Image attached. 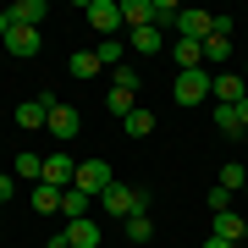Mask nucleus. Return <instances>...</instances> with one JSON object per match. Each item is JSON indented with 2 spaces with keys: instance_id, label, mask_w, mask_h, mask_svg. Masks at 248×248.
Listing matches in <instances>:
<instances>
[{
  "instance_id": "nucleus-1",
  "label": "nucleus",
  "mask_w": 248,
  "mask_h": 248,
  "mask_svg": "<svg viewBox=\"0 0 248 248\" xmlns=\"http://www.w3.org/2000/svg\"><path fill=\"white\" fill-rule=\"evenodd\" d=\"M99 210H105L110 221H127V215H149V193H143V187H127V182H110L105 193H99Z\"/></svg>"
},
{
  "instance_id": "nucleus-2",
  "label": "nucleus",
  "mask_w": 248,
  "mask_h": 248,
  "mask_svg": "<svg viewBox=\"0 0 248 248\" xmlns=\"http://www.w3.org/2000/svg\"><path fill=\"white\" fill-rule=\"evenodd\" d=\"M210 72L204 66H193V72H177V83H171V94H177V105H204L210 99Z\"/></svg>"
},
{
  "instance_id": "nucleus-3",
  "label": "nucleus",
  "mask_w": 248,
  "mask_h": 248,
  "mask_svg": "<svg viewBox=\"0 0 248 248\" xmlns=\"http://www.w3.org/2000/svg\"><path fill=\"white\" fill-rule=\"evenodd\" d=\"M215 33V17L204 6H182V17H177V39H187V45H204V39Z\"/></svg>"
},
{
  "instance_id": "nucleus-4",
  "label": "nucleus",
  "mask_w": 248,
  "mask_h": 248,
  "mask_svg": "<svg viewBox=\"0 0 248 248\" xmlns=\"http://www.w3.org/2000/svg\"><path fill=\"white\" fill-rule=\"evenodd\" d=\"M83 17H89V28H99L105 39H116V28H122V6H116V0H89Z\"/></svg>"
},
{
  "instance_id": "nucleus-5",
  "label": "nucleus",
  "mask_w": 248,
  "mask_h": 248,
  "mask_svg": "<svg viewBox=\"0 0 248 248\" xmlns=\"http://www.w3.org/2000/svg\"><path fill=\"white\" fill-rule=\"evenodd\" d=\"M116 177H110V166H105V160H83V166H78V182H72V187H83V193H105V187H110Z\"/></svg>"
},
{
  "instance_id": "nucleus-6",
  "label": "nucleus",
  "mask_w": 248,
  "mask_h": 248,
  "mask_svg": "<svg viewBox=\"0 0 248 248\" xmlns=\"http://www.w3.org/2000/svg\"><path fill=\"white\" fill-rule=\"evenodd\" d=\"M50 105H55V94H39V99H28V105H17V127H22V133L50 127Z\"/></svg>"
},
{
  "instance_id": "nucleus-7",
  "label": "nucleus",
  "mask_w": 248,
  "mask_h": 248,
  "mask_svg": "<svg viewBox=\"0 0 248 248\" xmlns=\"http://www.w3.org/2000/svg\"><path fill=\"white\" fill-rule=\"evenodd\" d=\"M45 182H50V187H72V182H78V166H72V155H61V149L45 155Z\"/></svg>"
},
{
  "instance_id": "nucleus-8",
  "label": "nucleus",
  "mask_w": 248,
  "mask_h": 248,
  "mask_svg": "<svg viewBox=\"0 0 248 248\" xmlns=\"http://www.w3.org/2000/svg\"><path fill=\"white\" fill-rule=\"evenodd\" d=\"M0 45H6L11 55H22V61H33V55H39V28H17V22H11V33L0 39Z\"/></svg>"
},
{
  "instance_id": "nucleus-9",
  "label": "nucleus",
  "mask_w": 248,
  "mask_h": 248,
  "mask_svg": "<svg viewBox=\"0 0 248 248\" xmlns=\"http://www.w3.org/2000/svg\"><path fill=\"white\" fill-rule=\"evenodd\" d=\"M78 127H83V122H78V110L55 99V105H50V133L61 138V143H72V138H78Z\"/></svg>"
},
{
  "instance_id": "nucleus-10",
  "label": "nucleus",
  "mask_w": 248,
  "mask_h": 248,
  "mask_svg": "<svg viewBox=\"0 0 248 248\" xmlns=\"http://www.w3.org/2000/svg\"><path fill=\"white\" fill-rule=\"evenodd\" d=\"M210 99H221V105H237V99H248V83L237 78V72H221V78L210 83Z\"/></svg>"
},
{
  "instance_id": "nucleus-11",
  "label": "nucleus",
  "mask_w": 248,
  "mask_h": 248,
  "mask_svg": "<svg viewBox=\"0 0 248 248\" xmlns=\"http://www.w3.org/2000/svg\"><path fill=\"white\" fill-rule=\"evenodd\" d=\"M11 177H22L28 187H39V182H45V155L22 149V155H17V166H11Z\"/></svg>"
},
{
  "instance_id": "nucleus-12",
  "label": "nucleus",
  "mask_w": 248,
  "mask_h": 248,
  "mask_svg": "<svg viewBox=\"0 0 248 248\" xmlns=\"http://www.w3.org/2000/svg\"><path fill=\"white\" fill-rule=\"evenodd\" d=\"M122 22L127 28H155V0H122Z\"/></svg>"
},
{
  "instance_id": "nucleus-13",
  "label": "nucleus",
  "mask_w": 248,
  "mask_h": 248,
  "mask_svg": "<svg viewBox=\"0 0 248 248\" xmlns=\"http://www.w3.org/2000/svg\"><path fill=\"white\" fill-rule=\"evenodd\" d=\"M66 243H72V248H99V226L83 215V221H72V226H66Z\"/></svg>"
},
{
  "instance_id": "nucleus-14",
  "label": "nucleus",
  "mask_w": 248,
  "mask_h": 248,
  "mask_svg": "<svg viewBox=\"0 0 248 248\" xmlns=\"http://www.w3.org/2000/svg\"><path fill=\"white\" fill-rule=\"evenodd\" d=\"M61 193H66V187H50V182H39L33 193H28V204H33L39 215H50V210H61Z\"/></svg>"
},
{
  "instance_id": "nucleus-15",
  "label": "nucleus",
  "mask_w": 248,
  "mask_h": 248,
  "mask_svg": "<svg viewBox=\"0 0 248 248\" xmlns=\"http://www.w3.org/2000/svg\"><path fill=\"white\" fill-rule=\"evenodd\" d=\"M45 0H17V6H11V22H17V28H39V17H45Z\"/></svg>"
},
{
  "instance_id": "nucleus-16",
  "label": "nucleus",
  "mask_w": 248,
  "mask_h": 248,
  "mask_svg": "<svg viewBox=\"0 0 248 248\" xmlns=\"http://www.w3.org/2000/svg\"><path fill=\"white\" fill-rule=\"evenodd\" d=\"M89 199H94V193H83V187H66V193H61V215H66V221H83V215H89Z\"/></svg>"
},
{
  "instance_id": "nucleus-17",
  "label": "nucleus",
  "mask_w": 248,
  "mask_h": 248,
  "mask_svg": "<svg viewBox=\"0 0 248 248\" xmlns=\"http://www.w3.org/2000/svg\"><path fill=\"white\" fill-rule=\"evenodd\" d=\"M215 237H226V243H243L248 237V221H243V215H215Z\"/></svg>"
},
{
  "instance_id": "nucleus-18",
  "label": "nucleus",
  "mask_w": 248,
  "mask_h": 248,
  "mask_svg": "<svg viewBox=\"0 0 248 248\" xmlns=\"http://www.w3.org/2000/svg\"><path fill=\"white\" fill-rule=\"evenodd\" d=\"M171 55H177V72L204 66V45H187V39H177V45H171Z\"/></svg>"
},
{
  "instance_id": "nucleus-19",
  "label": "nucleus",
  "mask_w": 248,
  "mask_h": 248,
  "mask_svg": "<svg viewBox=\"0 0 248 248\" xmlns=\"http://www.w3.org/2000/svg\"><path fill=\"white\" fill-rule=\"evenodd\" d=\"M127 45H133L138 55H155L166 39H160V28H133V33H127Z\"/></svg>"
},
{
  "instance_id": "nucleus-20",
  "label": "nucleus",
  "mask_w": 248,
  "mask_h": 248,
  "mask_svg": "<svg viewBox=\"0 0 248 248\" xmlns=\"http://www.w3.org/2000/svg\"><path fill=\"white\" fill-rule=\"evenodd\" d=\"M215 133H226V138H237V133H243L237 105H215Z\"/></svg>"
},
{
  "instance_id": "nucleus-21",
  "label": "nucleus",
  "mask_w": 248,
  "mask_h": 248,
  "mask_svg": "<svg viewBox=\"0 0 248 248\" xmlns=\"http://www.w3.org/2000/svg\"><path fill=\"white\" fill-rule=\"evenodd\" d=\"M122 127H127V138H149V133H155V110H143V105H138Z\"/></svg>"
},
{
  "instance_id": "nucleus-22",
  "label": "nucleus",
  "mask_w": 248,
  "mask_h": 248,
  "mask_svg": "<svg viewBox=\"0 0 248 248\" xmlns=\"http://www.w3.org/2000/svg\"><path fill=\"white\" fill-rule=\"evenodd\" d=\"M215 187H226V193H237V187H248V166H237V160H226L221 166V182Z\"/></svg>"
},
{
  "instance_id": "nucleus-23",
  "label": "nucleus",
  "mask_w": 248,
  "mask_h": 248,
  "mask_svg": "<svg viewBox=\"0 0 248 248\" xmlns=\"http://www.w3.org/2000/svg\"><path fill=\"white\" fill-rule=\"evenodd\" d=\"M105 110H110V116H122V122H127V116L138 110V94H122V89H110V94H105Z\"/></svg>"
},
{
  "instance_id": "nucleus-24",
  "label": "nucleus",
  "mask_w": 248,
  "mask_h": 248,
  "mask_svg": "<svg viewBox=\"0 0 248 248\" xmlns=\"http://www.w3.org/2000/svg\"><path fill=\"white\" fill-rule=\"evenodd\" d=\"M72 78H99V55L94 50H78V55H72Z\"/></svg>"
},
{
  "instance_id": "nucleus-25",
  "label": "nucleus",
  "mask_w": 248,
  "mask_h": 248,
  "mask_svg": "<svg viewBox=\"0 0 248 248\" xmlns=\"http://www.w3.org/2000/svg\"><path fill=\"white\" fill-rule=\"evenodd\" d=\"M138 83H143V78H138V66H133V61H122V66H116V83H110V89H122V94H138Z\"/></svg>"
},
{
  "instance_id": "nucleus-26",
  "label": "nucleus",
  "mask_w": 248,
  "mask_h": 248,
  "mask_svg": "<svg viewBox=\"0 0 248 248\" xmlns=\"http://www.w3.org/2000/svg\"><path fill=\"white\" fill-rule=\"evenodd\" d=\"M232 55V33H210L204 39V61H226Z\"/></svg>"
},
{
  "instance_id": "nucleus-27",
  "label": "nucleus",
  "mask_w": 248,
  "mask_h": 248,
  "mask_svg": "<svg viewBox=\"0 0 248 248\" xmlns=\"http://www.w3.org/2000/svg\"><path fill=\"white\" fill-rule=\"evenodd\" d=\"M94 55H99V66H110V72H116V66L127 61V50H122V39H105V45H99Z\"/></svg>"
},
{
  "instance_id": "nucleus-28",
  "label": "nucleus",
  "mask_w": 248,
  "mask_h": 248,
  "mask_svg": "<svg viewBox=\"0 0 248 248\" xmlns=\"http://www.w3.org/2000/svg\"><path fill=\"white\" fill-rule=\"evenodd\" d=\"M149 237H155L149 215H127V243H149Z\"/></svg>"
},
{
  "instance_id": "nucleus-29",
  "label": "nucleus",
  "mask_w": 248,
  "mask_h": 248,
  "mask_svg": "<svg viewBox=\"0 0 248 248\" xmlns=\"http://www.w3.org/2000/svg\"><path fill=\"white\" fill-rule=\"evenodd\" d=\"M177 17H182L177 0H155V28H166V22H177Z\"/></svg>"
},
{
  "instance_id": "nucleus-30",
  "label": "nucleus",
  "mask_w": 248,
  "mask_h": 248,
  "mask_svg": "<svg viewBox=\"0 0 248 248\" xmlns=\"http://www.w3.org/2000/svg\"><path fill=\"white\" fill-rule=\"evenodd\" d=\"M204 204H210V215H226V210H232V193H226V187H210Z\"/></svg>"
},
{
  "instance_id": "nucleus-31",
  "label": "nucleus",
  "mask_w": 248,
  "mask_h": 248,
  "mask_svg": "<svg viewBox=\"0 0 248 248\" xmlns=\"http://www.w3.org/2000/svg\"><path fill=\"white\" fill-rule=\"evenodd\" d=\"M11 193H17V177H6V171H0V204H6Z\"/></svg>"
},
{
  "instance_id": "nucleus-32",
  "label": "nucleus",
  "mask_w": 248,
  "mask_h": 248,
  "mask_svg": "<svg viewBox=\"0 0 248 248\" xmlns=\"http://www.w3.org/2000/svg\"><path fill=\"white\" fill-rule=\"evenodd\" d=\"M204 248H237V243H226V237H215V232H210V237H204Z\"/></svg>"
},
{
  "instance_id": "nucleus-33",
  "label": "nucleus",
  "mask_w": 248,
  "mask_h": 248,
  "mask_svg": "<svg viewBox=\"0 0 248 248\" xmlns=\"http://www.w3.org/2000/svg\"><path fill=\"white\" fill-rule=\"evenodd\" d=\"M11 33V11H0V39H6Z\"/></svg>"
},
{
  "instance_id": "nucleus-34",
  "label": "nucleus",
  "mask_w": 248,
  "mask_h": 248,
  "mask_svg": "<svg viewBox=\"0 0 248 248\" xmlns=\"http://www.w3.org/2000/svg\"><path fill=\"white\" fill-rule=\"evenodd\" d=\"M45 248H72V243H66V232H61V237H50V243H45Z\"/></svg>"
},
{
  "instance_id": "nucleus-35",
  "label": "nucleus",
  "mask_w": 248,
  "mask_h": 248,
  "mask_svg": "<svg viewBox=\"0 0 248 248\" xmlns=\"http://www.w3.org/2000/svg\"><path fill=\"white\" fill-rule=\"evenodd\" d=\"M237 116H243V127H248V99H237Z\"/></svg>"
}]
</instances>
